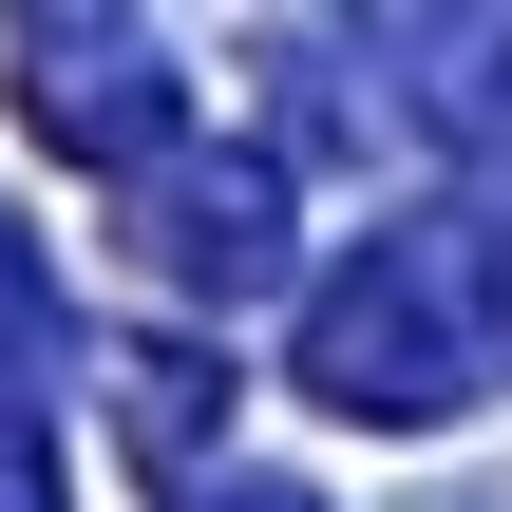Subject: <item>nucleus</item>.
I'll return each mask as SVG.
<instances>
[{
    "instance_id": "20e7f679",
    "label": "nucleus",
    "mask_w": 512,
    "mask_h": 512,
    "mask_svg": "<svg viewBox=\"0 0 512 512\" xmlns=\"http://www.w3.org/2000/svg\"><path fill=\"white\" fill-rule=\"evenodd\" d=\"M114 437H133V456H190V437H209V361H190V342H133V361H114Z\"/></svg>"
},
{
    "instance_id": "39448f33",
    "label": "nucleus",
    "mask_w": 512,
    "mask_h": 512,
    "mask_svg": "<svg viewBox=\"0 0 512 512\" xmlns=\"http://www.w3.org/2000/svg\"><path fill=\"white\" fill-rule=\"evenodd\" d=\"M494 285H512V247H494Z\"/></svg>"
},
{
    "instance_id": "f257e3e1",
    "label": "nucleus",
    "mask_w": 512,
    "mask_h": 512,
    "mask_svg": "<svg viewBox=\"0 0 512 512\" xmlns=\"http://www.w3.org/2000/svg\"><path fill=\"white\" fill-rule=\"evenodd\" d=\"M304 380L342 399V418H456L475 380H494V266H475V228H380L323 304H304Z\"/></svg>"
},
{
    "instance_id": "f03ea898",
    "label": "nucleus",
    "mask_w": 512,
    "mask_h": 512,
    "mask_svg": "<svg viewBox=\"0 0 512 512\" xmlns=\"http://www.w3.org/2000/svg\"><path fill=\"white\" fill-rule=\"evenodd\" d=\"M19 57H38V133H57V152H171V114H190V95L152 76V38H133V19H95V38H76V19H38Z\"/></svg>"
},
{
    "instance_id": "7ed1b4c3",
    "label": "nucleus",
    "mask_w": 512,
    "mask_h": 512,
    "mask_svg": "<svg viewBox=\"0 0 512 512\" xmlns=\"http://www.w3.org/2000/svg\"><path fill=\"white\" fill-rule=\"evenodd\" d=\"M133 247H152L171 285H209V304H266V285H285V190H266V171H209V152H190V171L152 190V228H133Z\"/></svg>"
}]
</instances>
